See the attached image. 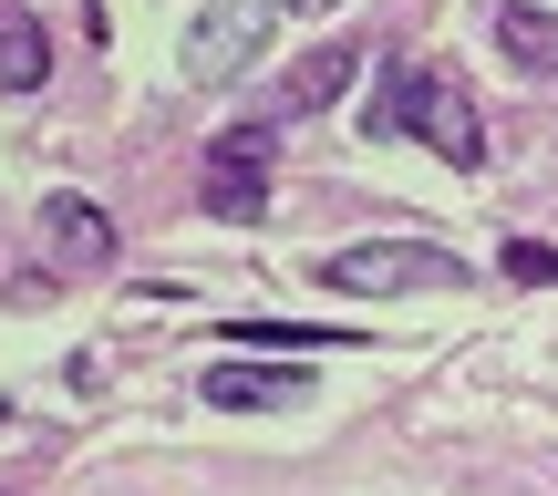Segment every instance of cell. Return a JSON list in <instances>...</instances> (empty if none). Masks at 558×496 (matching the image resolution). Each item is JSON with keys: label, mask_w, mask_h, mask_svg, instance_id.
I'll return each mask as SVG.
<instances>
[{"label": "cell", "mask_w": 558, "mask_h": 496, "mask_svg": "<svg viewBox=\"0 0 558 496\" xmlns=\"http://www.w3.org/2000/svg\"><path fill=\"white\" fill-rule=\"evenodd\" d=\"M0 73H11V94H32V83H41V21L0 11Z\"/></svg>", "instance_id": "obj_11"}, {"label": "cell", "mask_w": 558, "mask_h": 496, "mask_svg": "<svg viewBox=\"0 0 558 496\" xmlns=\"http://www.w3.org/2000/svg\"><path fill=\"white\" fill-rule=\"evenodd\" d=\"M0 424H11V394H0Z\"/></svg>", "instance_id": "obj_14"}, {"label": "cell", "mask_w": 558, "mask_h": 496, "mask_svg": "<svg viewBox=\"0 0 558 496\" xmlns=\"http://www.w3.org/2000/svg\"><path fill=\"white\" fill-rule=\"evenodd\" d=\"M259 41H269V0H218V11L186 32V73H197V83H228Z\"/></svg>", "instance_id": "obj_4"}, {"label": "cell", "mask_w": 558, "mask_h": 496, "mask_svg": "<svg viewBox=\"0 0 558 496\" xmlns=\"http://www.w3.org/2000/svg\"><path fill=\"white\" fill-rule=\"evenodd\" d=\"M414 104H424V62H393L383 94L362 104V124H373V135H414Z\"/></svg>", "instance_id": "obj_9"}, {"label": "cell", "mask_w": 558, "mask_h": 496, "mask_svg": "<svg viewBox=\"0 0 558 496\" xmlns=\"http://www.w3.org/2000/svg\"><path fill=\"white\" fill-rule=\"evenodd\" d=\"M507 279H538V290H558V249H548V239H507Z\"/></svg>", "instance_id": "obj_12"}, {"label": "cell", "mask_w": 558, "mask_h": 496, "mask_svg": "<svg viewBox=\"0 0 558 496\" xmlns=\"http://www.w3.org/2000/svg\"><path fill=\"white\" fill-rule=\"evenodd\" d=\"M311 279L341 300H414V290H465V258L435 239H362V249L311 258Z\"/></svg>", "instance_id": "obj_1"}, {"label": "cell", "mask_w": 558, "mask_h": 496, "mask_svg": "<svg viewBox=\"0 0 558 496\" xmlns=\"http://www.w3.org/2000/svg\"><path fill=\"white\" fill-rule=\"evenodd\" d=\"M41 239H52L62 258H83V269H104V258H114V218L62 186V197H41Z\"/></svg>", "instance_id": "obj_6"}, {"label": "cell", "mask_w": 558, "mask_h": 496, "mask_svg": "<svg viewBox=\"0 0 558 496\" xmlns=\"http://www.w3.org/2000/svg\"><path fill=\"white\" fill-rule=\"evenodd\" d=\"M352 73H362V41H331V52H311L290 83H279V114H320V104H331Z\"/></svg>", "instance_id": "obj_8"}, {"label": "cell", "mask_w": 558, "mask_h": 496, "mask_svg": "<svg viewBox=\"0 0 558 496\" xmlns=\"http://www.w3.org/2000/svg\"><path fill=\"white\" fill-rule=\"evenodd\" d=\"M218 414H269V403H300L311 394V373H290V362H269V352H228V362H207V383H197Z\"/></svg>", "instance_id": "obj_5"}, {"label": "cell", "mask_w": 558, "mask_h": 496, "mask_svg": "<svg viewBox=\"0 0 558 496\" xmlns=\"http://www.w3.org/2000/svg\"><path fill=\"white\" fill-rule=\"evenodd\" d=\"M239 352H311V341H352V331H311V320H228Z\"/></svg>", "instance_id": "obj_10"}, {"label": "cell", "mask_w": 558, "mask_h": 496, "mask_svg": "<svg viewBox=\"0 0 558 496\" xmlns=\"http://www.w3.org/2000/svg\"><path fill=\"white\" fill-rule=\"evenodd\" d=\"M414 135L435 145L445 166H465V177L486 166V114H476V94H465V83L445 73V62H424V104H414Z\"/></svg>", "instance_id": "obj_3"}, {"label": "cell", "mask_w": 558, "mask_h": 496, "mask_svg": "<svg viewBox=\"0 0 558 496\" xmlns=\"http://www.w3.org/2000/svg\"><path fill=\"white\" fill-rule=\"evenodd\" d=\"M207 218H259L269 207V124H228L218 145H207Z\"/></svg>", "instance_id": "obj_2"}, {"label": "cell", "mask_w": 558, "mask_h": 496, "mask_svg": "<svg viewBox=\"0 0 558 496\" xmlns=\"http://www.w3.org/2000/svg\"><path fill=\"white\" fill-rule=\"evenodd\" d=\"M497 52L518 73H558V11H527V0H497Z\"/></svg>", "instance_id": "obj_7"}, {"label": "cell", "mask_w": 558, "mask_h": 496, "mask_svg": "<svg viewBox=\"0 0 558 496\" xmlns=\"http://www.w3.org/2000/svg\"><path fill=\"white\" fill-rule=\"evenodd\" d=\"M290 11H341V0H290Z\"/></svg>", "instance_id": "obj_13"}]
</instances>
